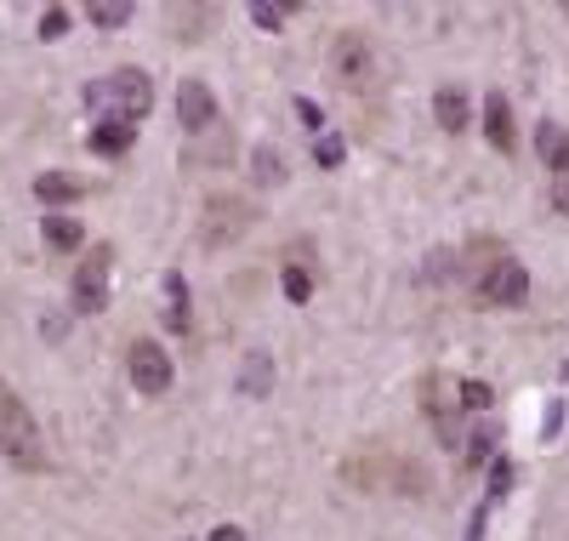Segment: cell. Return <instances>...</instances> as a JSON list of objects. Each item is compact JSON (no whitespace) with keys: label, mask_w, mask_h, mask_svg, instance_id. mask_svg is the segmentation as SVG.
Wrapping results in <instances>:
<instances>
[{"label":"cell","mask_w":569,"mask_h":541,"mask_svg":"<svg viewBox=\"0 0 569 541\" xmlns=\"http://www.w3.org/2000/svg\"><path fill=\"white\" fill-rule=\"evenodd\" d=\"M0 456H7L12 467H23V474H46V433L35 422V410L17 399L12 388H0Z\"/></svg>","instance_id":"6da1fadb"},{"label":"cell","mask_w":569,"mask_h":541,"mask_svg":"<svg viewBox=\"0 0 569 541\" xmlns=\"http://www.w3.org/2000/svg\"><path fill=\"white\" fill-rule=\"evenodd\" d=\"M86 109H103V114H120V120H137L154 109V86H148L143 69H114L109 81H97L86 86Z\"/></svg>","instance_id":"7a4b0ae2"},{"label":"cell","mask_w":569,"mask_h":541,"mask_svg":"<svg viewBox=\"0 0 569 541\" xmlns=\"http://www.w3.org/2000/svg\"><path fill=\"white\" fill-rule=\"evenodd\" d=\"M479 303H490V308H524L530 303V268L518 262V257H490L484 268H479Z\"/></svg>","instance_id":"3957f363"},{"label":"cell","mask_w":569,"mask_h":541,"mask_svg":"<svg viewBox=\"0 0 569 541\" xmlns=\"http://www.w3.org/2000/svg\"><path fill=\"white\" fill-rule=\"evenodd\" d=\"M109 262L114 251L109 245H97V251L74 268V285H69V308L81 313V319H97V313H109Z\"/></svg>","instance_id":"277c9868"},{"label":"cell","mask_w":569,"mask_h":541,"mask_svg":"<svg viewBox=\"0 0 569 541\" xmlns=\"http://www.w3.org/2000/svg\"><path fill=\"white\" fill-rule=\"evenodd\" d=\"M126 377L137 393H148V399H160V393L171 388V377H177V365H171V354L160 348V342H132V354H126Z\"/></svg>","instance_id":"5b68a950"},{"label":"cell","mask_w":569,"mask_h":541,"mask_svg":"<svg viewBox=\"0 0 569 541\" xmlns=\"http://www.w3.org/2000/svg\"><path fill=\"white\" fill-rule=\"evenodd\" d=\"M331 63H336V81L348 91H364L370 75H376V52H370V40L359 29H342L336 46H331Z\"/></svg>","instance_id":"8992f818"},{"label":"cell","mask_w":569,"mask_h":541,"mask_svg":"<svg viewBox=\"0 0 569 541\" xmlns=\"http://www.w3.org/2000/svg\"><path fill=\"white\" fill-rule=\"evenodd\" d=\"M257 223V211H251V200H239V194H211L206 200V245H228V239H239L245 229Z\"/></svg>","instance_id":"52a82bcc"},{"label":"cell","mask_w":569,"mask_h":541,"mask_svg":"<svg viewBox=\"0 0 569 541\" xmlns=\"http://www.w3.org/2000/svg\"><path fill=\"white\" fill-rule=\"evenodd\" d=\"M177 126L188 137H206L217 126V91L206 81H183L177 86Z\"/></svg>","instance_id":"ba28073f"},{"label":"cell","mask_w":569,"mask_h":541,"mask_svg":"<svg viewBox=\"0 0 569 541\" xmlns=\"http://www.w3.org/2000/svg\"><path fill=\"white\" fill-rule=\"evenodd\" d=\"M422 399H428V422H433V433H438V445L444 451H456V388L444 382V377H428L422 382Z\"/></svg>","instance_id":"9c48e42d"},{"label":"cell","mask_w":569,"mask_h":541,"mask_svg":"<svg viewBox=\"0 0 569 541\" xmlns=\"http://www.w3.org/2000/svg\"><path fill=\"white\" fill-rule=\"evenodd\" d=\"M132 143H137V126H132V120H120V114H103L91 126V155H103V160H120Z\"/></svg>","instance_id":"30bf717a"},{"label":"cell","mask_w":569,"mask_h":541,"mask_svg":"<svg viewBox=\"0 0 569 541\" xmlns=\"http://www.w3.org/2000/svg\"><path fill=\"white\" fill-rule=\"evenodd\" d=\"M484 137H490V149H502V155H512L518 149V132H512V103L502 91H490L484 97Z\"/></svg>","instance_id":"8fae6325"},{"label":"cell","mask_w":569,"mask_h":541,"mask_svg":"<svg viewBox=\"0 0 569 541\" xmlns=\"http://www.w3.org/2000/svg\"><path fill=\"white\" fill-rule=\"evenodd\" d=\"M165 331L171 336H188L194 331V297H188V280L183 274H165Z\"/></svg>","instance_id":"7c38bea8"},{"label":"cell","mask_w":569,"mask_h":541,"mask_svg":"<svg viewBox=\"0 0 569 541\" xmlns=\"http://www.w3.org/2000/svg\"><path fill=\"white\" fill-rule=\"evenodd\" d=\"M91 183L86 177H69V171H46V177H35V200L40 206H74V200H86Z\"/></svg>","instance_id":"4fadbf2b"},{"label":"cell","mask_w":569,"mask_h":541,"mask_svg":"<svg viewBox=\"0 0 569 541\" xmlns=\"http://www.w3.org/2000/svg\"><path fill=\"white\" fill-rule=\"evenodd\" d=\"M467 114H473V109H467V91L461 86H438L433 91V120H438V132H467Z\"/></svg>","instance_id":"5bb4252c"},{"label":"cell","mask_w":569,"mask_h":541,"mask_svg":"<svg viewBox=\"0 0 569 541\" xmlns=\"http://www.w3.org/2000/svg\"><path fill=\"white\" fill-rule=\"evenodd\" d=\"M40 245H46V251H58V257H69V251H81V245H86V229L74 223V217H46Z\"/></svg>","instance_id":"9a60e30c"},{"label":"cell","mask_w":569,"mask_h":541,"mask_svg":"<svg viewBox=\"0 0 569 541\" xmlns=\"http://www.w3.org/2000/svg\"><path fill=\"white\" fill-rule=\"evenodd\" d=\"M535 149H541V160H547V171H569V132L564 126H541Z\"/></svg>","instance_id":"2e32d148"},{"label":"cell","mask_w":569,"mask_h":541,"mask_svg":"<svg viewBox=\"0 0 569 541\" xmlns=\"http://www.w3.org/2000/svg\"><path fill=\"white\" fill-rule=\"evenodd\" d=\"M285 297L290 303H308L313 297V268L308 262H285Z\"/></svg>","instance_id":"e0dca14e"},{"label":"cell","mask_w":569,"mask_h":541,"mask_svg":"<svg viewBox=\"0 0 569 541\" xmlns=\"http://www.w3.org/2000/svg\"><path fill=\"white\" fill-rule=\"evenodd\" d=\"M342 155H348V149H342V137H336V132H319V137H313V165L336 171V165H342Z\"/></svg>","instance_id":"ac0fdd59"},{"label":"cell","mask_w":569,"mask_h":541,"mask_svg":"<svg viewBox=\"0 0 569 541\" xmlns=\"http://www.w3.org/2000/svg\"><path fill=\"white\" fill-rule=\"evenodd\" d=\"M251 165H257V183H262V188L285 183V160H280L274 149H257V155H251Z\"/></svg>","instance_id":"d6986e66"},{"label":"cell","mask_w":569,"mask_h":541,"mask_svg":"<svg viewBox=\"0 0 569 541\" xmlns=\"http://www.w3.org/2000/svg\"><path fill=\"white\" fill-rule=\"evenodd\" d=\"M456 399H461L467 410H490V405H496V388H490V382H461Z\"/></svg>","instance_id":"ffe728a7"},{"label":"cell","mask_w":569,"mask_h":541,"mask_svg":"<svg viewBox=\"0 0 569 541\" xmlns=\"http://www.w3.org/2000/svg\"><path fill=\"white\" fill-rule=\"evenodd\" d=\"M490 456H496V428H479L473 439H467V467H484Z\"/></svg>","instance_id":"44dd1931"},{"label":"cell","mask_w":569,"mask_h":541,"mask_svg":"<svg viewBox=\"0 0 569 541\" xmlns=\"http://www.w3.org/2000/svg\"><path fill=\"white\" fill-rule=\"evenodd\" d=\"M171 23H177L183 40H194V35H200L206 23H211V12H206V7H188V12H171Z\"/></svg>","instance_id":"7402d4cb"},{"label":"cell","mask_w":569,"mask_h":541,"mask_svg":"<svg viewBox=\"0 0 569 541\" xmlns=\"http://www.w3.org/2000/svg\"><path fill=\"white\" fill-rule=\"evenodd\" d=\"M69 35V7H46L40 17V40H63Z\"/></svg>","instance_id":"603a6c76"},{"label":"cell","mask_w":569,"mask_h":541,"mask_svg":"<svg viewBox=\"0 0 569 541\" xmlns=\"http://www.w3.org/2000/svg\"><path fill=\"white\" fill-rule=\"evenodd\" d=\"M507 484H512V462H490V502H502L507 496Z\"/></svg>","instance_id":"cb8c5ba5"},{"label":"cell","mask_w":569,"mask_h":541,"mask_svg":"<svg viewBox=\"0 0 569 541\" xmlns=\"http://www.w3.org/2000/svg\"><path fill=\"white\" fill-rule=\"evenodd\" d=\"M86 17L97 23V29H120V23H126V17H132V7H91Z\"/></svg>","instance_id":"d4e9b609"},{"label":"cell","mask_w":569,"mask_h":541,"mask_svg":"<svg viewBox=\"0 0 569 541\" xmlns=\"http://www.w3.org/2000/svg\"><path fill=\"white\" fill-rule=\"evenodd\" d=\"M290 12H296V7H251V23H257V29H280Z\"/></svg>","instance_id":"484cf974"},{"label":"cell","mask_w":569,"mask_h":541,"mask_svg":"<svg viewBox=\"0 0 569 541\" xmlns=\"http://www.w3.org/2000/svg\"><path fill=\"white\" fill-rule=\"evenodd\" d=\"M268 388V354H251V371H245V393H262Z\"/></svg>","instance_id":"4316f807"},{"label":"cell","mask_w":569,"mask_h":541,"mask_svg":"<svg viewBox=\"0 0 569 541\" xmlns=\"http://www.w3.org/2000/svg\"><path fill=\"white\" fill-rule=\"evenodd\" d=\"M547 200H553L558 217H569V171H553V194H547Z\"/></svg>","instance_id":"83f0119b"},{"label":"cell","mask_w":569,"mask_h":541,"mask_svg":"<svg viewBox=\"0 0 569 541\" xmlns=\"http://www.w3.org/2000/svg\"><path fill=\"white\" fill-rule=\"evenodd\" d=\"M296 120H302V126H308L313 137H319V132H325V114H319V109L308 103V97H296Z\"/></svg>","instance_id":"f1b7e54d"},{"label":"cell","mask_w":569,"mask_h":541,"mask_svg":"<svg viewBox=\"0 0 569 541\" xmlns=\"http://www.w3.org/2000/svg\"><path fill=\"white\" fill-rule=\"evenodd\" d=\"M558 428H564V405H553V410H547V422H541V433H547V439H553Z\"/></svg>","instance_id":"f546056e"},{"label":"cell","mask_w":569,"mask_h":541,"mask_svg":"<svg viewBox=\"0 0 569 541\" xmlns=\"http://www.w3.org/2000/svg\"><path fill=\"white\" fill-rule=\"evenodd\" d=\"M211 541H245V530H239V525H217Z\"/></svg>","instance_id":"4dcf8cb0"},{"label":"cell","mask_w":569,"mask_h":541,"mask_svg":"<svg viewBox=\"0 0 569 541\" xmlns=\"http://www.w3.org/2000/svg\"><path fill=\"white\" fill-rule=\"evenodd\" d=\"M564 12H569V7H564Z\"/></svg>","instance_id":"1f68e13d"}]
</instances>
